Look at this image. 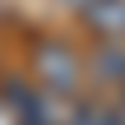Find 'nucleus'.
<instances>
[{
	"instance_id": "f257e3e1",
	"label": "nucleus",
	"mask_w": 125,
	"mask_h": 125,
	"mask_svg": "<svg viewBox=\"0 0 125 125\" xmlns=\"http://www.w3.org/2000/svg\"><path fill=\"white\" fill-rule=\"evenodd\" d=\"M5 97H9L19 125H74V116H79V97L37 88V83H23V79H9Z\"/></svg>"
},
{
	"instance_id": "f03ea898",
	"label": "nucleus",
	"mask_w": 125,
	"mask_h": 125,
	"mask_svg": "<svg viewBox=\"0 0 125 125\" xmlns=\"http://www.w3.org/2000/svg\"><path fill=\"white\" fill-rule=\"evenodd\" d=\"M32 83L51 88V93H65V97H79V83H83L79 51L70 42H60V37H42L32 46Z\"/></svg>"
},
{
	"instance_id": "7ed1b4c3",
	"label": "nucleus",
	"mask_w": 125,
	"mask_h": 125,
	"mask_svg": "<svg viewBox=\"0 0 125 125\" xmlns=\"http://www.w3.org/2000/svg\"><path fill=\"white\" fill-rule=\"evenodd\" d=\"M83 23L97 32V42L125 46V0H93L83 9Z\"/></svg>"
},
{
	"instance_id": "20e7f679",
	"label": "nucleus",
	"mask_w": 125,
	"mask_h": 125,
	"mask_svg": "<svg viewBox=\"0 0 125 125\" xmlns=\"http://www.w3.org/2000/svg\"><path fill=\"white\" fill-rule=\"evenodd\" d=\"M88 74H93L102 88L125 93V46H116V42H97V51L88 56Z\"/></svg>"
},
{
	"instance_id": "39448f33",
	"label": "nucleus",
	"mask_w": 125,
	"mask_h": 125,
	"mask_svg": "<svg viewBox=\"0 0 125 125\" xmlns=\"http://www.w3.org/2000/svg\"><path fill=\"white\" fill-rule=\"evenodd\" d=\"M74 125H125V111H121V97H79V116Z\"/></svg>"
},
{
	"instance_id": "423d86ee",
	"label": "nucleus",
	"mask_w": 125,
	"mask_h": 125,
	"mask_svg": "<svg viewBox=\"0 0 125 125\" xmlns=\"http://www.w3.org/2000/svg\"><path fill=\"white\" fill-rule=\"evenodd\" d=\"M0 125H19V116H14V107H9L5 93H0Z\"/></svg>"
},
{
	"instance_id": "0eeeda50",
	"label": "nucleus",
	"mask_w": 125,
	"mask_h": 125,
	"mask_svg": "<svg viewBox=\"0 0 125 125\" xmlns=\"http://www.w3.org/2000/svg\"><path fill=\"white\" fill-rule=\"evenodd\" d=\"M65 5H70V9H79V14H83V9H88V5H93V0H65Z\"/></svg>"
}]
</instances>
